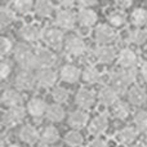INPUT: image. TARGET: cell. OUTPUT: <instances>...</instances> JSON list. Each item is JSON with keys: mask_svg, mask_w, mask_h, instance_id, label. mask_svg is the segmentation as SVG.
I'll list each match as a JSON object with an SVG mask.
<instances>
[{"mask_svg": "<svg viewBox=\"0 0 147 147\" xmlns=\"http://www.w3.org/2000/svg\"><path fill=\"white\" fill-rule=\"evenodd\" d=\"M10 71H12L10 63L8 61H3L1 66H0V76H1V79H7L10 75Z\"/></svg>", "mask_w": 147, "mask_h": 147, "instance_id": "f35d334b", "label": "cell"}, {"mask_svg": "<svg viewBox=\"0 0 147 147\" xmlns=\"http://www.w3.org/2000/svg\"><path fill=\"white\" fill-rule=\"evenodd\" d=\"M128 99L134 106H142V105H145L147 102V94L140 86H133L128 92Z\"/></svg>", "mask_w": 147, "mask_h": 147, "instance_id": "7402d4cb", "label": "cell"}, {"mask_svg": "<svg viewBox=\"0 0 147 147\" xmlns=\"http://www.w3.org/2000/svg\"><path fill=\"white\" fill-rule=\"evenodd\" d=\"M66 49L69 52V54H71L72 57H79L85 53L86 51L85 41L79 35H71L66 40Z\"/></svg>", "mask_w": 147, "mask_h": 147, "instance_id": "5b68a950", "label": "cell"}, {"mask_svg": "<svg viewBox=\"0 0 147 147\" xmlns=\"http://www.w3.org/2000/svg\"><path fill=\"white\" fill-rule=\"evenodd\" d=\"M54 10V4L49 0H39L35 3V12L40 17H48Z\"/></svg>", "mask_w": 147, "mask_h": 147, "instance_id": "4316f807", "label": "cell"}, {"mask_svg": "<svg viewBox=\"0 0 147 147\" xmlns=\"http://www.w3.org/2000/svg\"><path fill=\"white\" fill-rule=\"evenodd\" d=\"M83 79L88 84H97L101 80V72L94 66H88L83 71Z\"/></svg>", "mask_w": 147, "mask_h": 147, "instance_id": "f1b7e54d", "label": "cell"}, {"mask_svg": "<svg viewBox=\"0 0 147 147\" xmlns=\"http://www.w3.org/2000/svg\"><path fill=\"white\" fill-rule=\"evenodd\" d=\"M75 102L81 109H90L94 105V102H96V97H94V93L92 90L81 88V89H79V92L76 93Z\"/></svg>", "mask_w": 147, "mask_h": 147, "instance_id": "8fae6325", "label": "cell"}, {"mask_svg": "<svg viewBox=\"0 0 147 147\" xmlns=\"http://www.w3.org/2000/svg\"><path fill=\"white\" fill-rule=\"evenodd\" d=\"M52 97H53V99L57 103H63V102H66L67 98H69V92L65 88H62V86H57V88H54L53 92H52Z\"/></svg>", "mask_w": 147, "mask_h": 147, "instance_id": "8d00e7d4", "label": "cell"}, {"mask_svg": "<svg viewBox=\"0 0 147 147\" xmlns=\"http://www.w3.org/2000/svg\"><path fill=\"white\" fill-rule=\"evenodd\" d=\"M65 141H66L67 145H70L71 147H78L80 145H83V136L78 132V130H71L65 136Z\"/></svg>", "mask_w": 147, "mask_h": 147, "instance_id": "836d02e7", "label": "cell"}, {"mask_svg": "<svg viewBox=\"0 0 147 147\" xmlns=\"http://www.w3.org/2000/svg\"><path fill=\"white\" fill-rule=\"evenodd\" d=\"M117 98H119V94L111 88V86H105V88H101L98 93V99L102 105L105 106H114L116 105Z\"/></svg>", "mask_w": 147, "mask_h": 147, "instance_id": "e0dca14e", "label": "cell"}, {"mask_svg": "<svg viewBox=\"0 0 147 147\" xmlns=\"http://www.w3.org/2000/svg\"><path fill=\"white\" fill-rule=\"evenodd\" d=\"M110 83H111V88L116 92L117 94L125 93L128 90V86L130 85L129 79L127 78L124 70L121 71H112L111 76H110Z\"/></svg>", "mask_w": 147, "mask_h": 147, "instance_id": "3957f363", "label": "cell"}, {"mask_svg": "<svg viewBox=\"0 0 147 147\" xmlns=\"http://www.w3.org/2000/svg\"><path fill=\"white\" fill-rule=\"evenodd\" d=\"M14 59L18 62L22 70H30L35 67V53L27 44H18L14 48Z\"/></svg>", "mask_w": 147, "mask_h": 147, "instance_id": "6da1fadb", "label": "cell"}, {"mask_svg": "<svg viewBox=\"0 0 147 147\" xmlns=\"http://www.w3.org/2000/svg\"><path fill=\"white\" fill-rule=\"evenodd\" d=\"M20 36L26 41H38L40 40L44 36V31L39 27L38 25H34V23H28L25 25L23 27L20 28Z\"/></svg>", "mask_w": 147, "mask_h": 147, "instance_id": "52a82bcc", "label": "cell"}, {"mask_svg": "<svg viewBox=\"0 0 147 147\" xmlns=\"http://www.w3.org/2000/svg\"><path fill=\"white\" fill-rule=\"evenodd\" d=\"M36 81L39 85L44 86V88H49V86L56 84L57 72L53 69H41L36 74Z\"/></svg>", "mask_w": 147, "mask_h": 147, "instance_id": "7c38bea8", "label": "cell"}, {"mask_svg": "<svg viewBox=\"0 0 147 147\" xmlns=\"http://www.w3.org/2000/svg\"><path fill=\"white\" fill-rule=\"evenodd\" d=\"M107 127H109V119H107L106 115L101 114V115H98V116H96L90 121L89 130H90V133H93L94 136H99L107 129Z\"/></svg>", "mask_w": 147, "mask_h": 147, "instance_id": "44dd1931", "label": "cell"}, {"mask_svg": "<svg viewBox=\"0 0 147 147\" xmlns=\"http://www.w3.org/2000/svg\"><path fill=\"white\" fill-rule=\"evenodd\" d=\"M89 147H109L107 146V142L102 138H96L93 140L90 143H89Z\"/></svg>", "mask_w": 147, "mask_h": 147, "instance_id": "ab89813d", "label": "cell"}, {"mask_svg": "<svg viewBox=\"0 0 147 147\" xmlns=\"http://www.w3.org/2000/svg\"><path fill=\"white\" fill-rule=\"evenodd\" d=\"M12 40L7 36H1L0 38V54L1 56H7L10 51H12Z\"/></svg>", "mask_w": 147, "mask_h": 147, "instance_id": "74e56055", "label": "cell"}, {"mask_svg": "<svg viewBox=\"0 0 147 147\" xmlns=\"http://www.w3.org/2000/svg\"><path fill=\"white\" fill-rule=\"evenodd\" d=\"M109 21L111 23V26H114V27H121L127 23V16H125V13L117 10V12H114L110 14Z\"/></svg>", "mask_w": 147, "mask_h": 147, "instance_id": "e575fe53", "label": "cell"}, {"mask_svg": "<svg viewBox=\"0 0 147 147\" xmlns=\"http://www.w3.org/2000/svg\"><path fill=\"white\" fill-rule=\"evenodd\" d=\"M129 112H130V109L125 102H117L116 105H114L112 107V115H114L116 119H120V120H124L129 116Z\"/></svg>", "mask_w": 147, "mask_h": 147, "instance_id": "f546056e", "label": "cell"}, {"mask_svg": "<svg viewBox=\"0 0 147 147\" xmlns=\"http://www.w3.org/2000/svg\"><path fill=\"white\" fill-rule=\"evenodd\" d=\"M47 103L40 98H32L27 103V111L31 116L34 117H41L43 115L47 114Z\"/></svg>", "mask_w": 147, "mask_h": 147, "instance_id": "d6986e66", "label": "cell"}, {"mask_svg": "<svg viewBox=\"0 0 147 147\" xmlns=\"http://www.w3.org/2000/svg\"><path fill=\"white\" fill-rule=\"evenodd\" d=\"M26 116V110L22 106L17 107H9L5 111L4 116H3V124L7 127H13V125L18 124L21 120H23Z\"/></svg>", "mask_w": 147, "mask_h": 147, "instance_id": "277c9868", "label": "cell"}, {"mask_svg": "<svg viewBox=\"0 0 147 147\" xmlns=\"http://www.w3.org/2000/svg\"><path fill=\"white\" fill-rule=\"evenodd\" d=\"M120 5H121V7L125 9V8L130 7V5H132V3H130V1H121V3H120Z\"/></svg>", "mask_w": 147, "mask_h": 147, "instance_id": "ee69618b", "label": "cell"}, {"mask_svg": "<svg viewBox=\"0 0 147 147\" xmlns=\"http://www.w3.org/2000/svg\"><path fill=\"white\" fill-rule=\"evenodd\" d=\"M76 22V17L75 14L71 12L70 9H62L57 13L56 16V23L59 28L63 30H70L75 26Z\"/></svg>", "mask_w": 147, "mask_h": 147, "instance_id": "30bf717a", "label": "cell"}, {"mask_svg": "<svg viewBox=\"0 0 147 147\" xmlns=\"http://www.w3.org/2000/svg\"><path fill=\"white\" fill-rule=\"evenodd\" d=\"M117 137H119V141L121 143H125V145H130L133 143L138 137V129L133 127H125L123 129L119 130L117 133Z\"/></svg>", "mask_w": 147, "mask_h": 147, "instance_id": "cb8c5ba5", "label": "cell"}, {"mask_svg": "<svg viewBox=\"0 0 147 147\" xmlns=\"http://www.w3.org/2000/svg\"><path fill=\"white\" fill-rule=\"evenodd\" d=\"M18 136H20V138L23 142L30 143V145L35 143L36 141L40 138V133H39L38 130H36V128L32 127V125H23L20 129V132H18Z\"/></svg>", "mask_w": 147, "mask_h": 147, "instance_id": "ffe728a7", "label": "cell"}, {"mask_svg": "<svg viewBox=\"0 0 147 147\" xmlns=\"http://www.w3.org/2000/svg\"><path fill=\"white\" fill-rule=\"evenodd\" d=\"M45 116H47V119L52 123L62 121L65 117V110H63V107L59 106V105H52V106H49L48 110H47Z\"/></svg>", "mask_w": 147, "mask_h": 147, "instance_id": "d4e9b609", "label": "cell"}, {"mask_svg": "<svg viewBox=\"0 0 147 147\" xmlns=\"http://www.w3.org/2000/svg\"><path fill=\"white\" fill-rule=\"evenodd\" d=\"M1 101L8 107H17V106H21V103H22L23 96L18 90H16V89L8 88L3 92Z\"/></svg>", "mask_w": 147, "mask_h": 147, "instance_id": "5bb4252c", "label": "cell"}, {"mask_svg": "<svg viewBox=\"0 0 147 147\" xmlns=\"http://www.w3.org/2000/svg\"><path fill=\"white\" fill-rule=\"evenodd\" d=\"M132 22L133 25L138 26H145L147 23V9H143V8H137V9L133 10L132 13Z\"/></svg>", "mask_w": 147, "mask_h": 147, "instance_id": "4dcf8cb0", "label": "cell"}, {"mask_svg": "<svg viewBox=\"0 0 147 147\" xmlns=\"http://www.w3.org/2000/svg\"><path fill=\"white\" fill-rule=\"evenodd\" d=\"M36 83V76L32 75L30 70H22L16 76V85L22 90H31L35 88Z\"/></svg>", "mask_w": 147, "mask_h": 147, "instance_id": "8992f818", "label": "cell"}, {"mask_svg": "<svg viewBox=\"0 0 147 147\" xmlns=\"http://www.w3.org/2000/svg\"><path fill=\"white\" fill-rule=\"evenodd\" d=\"M13 8H14L17 12H20L21 14H26V13H28L32 8H35V5H34L32 1H30V0H17V1L13 3Z\"/></svg>", "mask_w": 147, "mask_h": 147, "instance_id": "d590c367", "label": "cell"}, {"mask_svg": "<svg viewBox=\"0 0 147 147\" xmlns=\"http://www.w3.org/2000/svg\"><path fill=\"white\" fill-rule=\"evenodd\" d=\"M94 38L101 45H109L115 39V31L109 25H99L94 31Z\"/></svg>", "mask_w": 147, "mask_h": 147, "instance_id": "ba28073f", "label": "cell"}, {"mask_svg": "<svg viewBox=\"0 0 147 147\" xmlns=\"http://www.w3.org/2000/svg\"><path fill=\"white\" fill-rule=\"evenodd\" d=\"M80 75H83L81 71L75 66V65L67 63L65 66H62L61 71H59V76L63 81L66 83H76L80 78Z\"/></svg>", "mask_w": 147, "mask_h": 147, "instance_id": "2e32d148", "label": "cell"}, {"mask_svg": "<svg viewBox=\"0 0 147 147\" xmlns=\"http://www.w3.org/2000/svg\"><path fill=\"white\" fill-rule=\"evenodd\" d=\"M128 40H129V43L137 44V45L145 44L147 41V30H143V28L130 30L128 34Z\"/></svg>", "mask_w": 147, "mask_h": 147, "instance_id": "83f0119b", "label": "cell"}, {"mask_svg": "<svg viewBox=\"0 0 147 147\" xmlns=\"http://www.w3.org/2000/svg\"><path fill=\"white\" fill-rule=\"evenodd\" d=\"M134 147H142V146H134Z\"/></svg>", "mask_w": 147, "mask_h": 147, "instance_id": "bcb514c9", "label": "cell"}, {"mask_svg": "<svg viewBox=\"0 0 147 147\" xmlns=\"http://www.w3.org/2000/svg\"><path fill=\"white\" fill-rule=\"evenodd\" d=\"M14 10H12L8 7H1L0 9V26L1 27H7L8 25H10L14 21Z\"/></svg>", "mask_w": 147, "mask_h": 147, "instance_id": "1f68e13d", "label": "cell"}, {"mask_svg": "<svg viewBox=\"0 0 147 147\" xmlns=\"http://www.w3.org/2000/svg\"><path fill=\"white\" fill-rule=\"evenodd\" d=\"M57 62L56 54L47 48H39L35 52V67L39 69H52Z\"/></svg>", "mask_w": 147, "mask_h": 147, "instance_id": "7a4b0ae2", "label": "cell"}, {"mask_svg": "<svg viewBox=\"0 0 147 147\" xmlns=\"http://www.w3.org/2000/svg\"><path fill=\"white\" fill-rule=\"evenodd\" d=\"M61 7L63 8V9H69V8L74 7V1H62L61 3Z\"/></svg>", "mask_w": 147, "mask_h": 147, "instance_id": "7bdbcfd3", "label": "cell"}, {"mask_svg": "<svg viewBox=\"0 0 147 147\" xmlns=\"http://www.w3.org/2000/svg\"><path fill=\"white\" fill-rule=\"evenodd\" d=\"M88 123V114L83 110H78V111L71 112V115L69 116V125L75 129H80L84 128Z\"/></svg>", "mask_w": 147, "mask_h": 147, "instance_id": "603a6c76", "label": "cell"}, {"mask_svg": "<svg viewBox=\"0 0 147 147\" xmlns=\"http://www.w3.org/2000/svg\"><path fill=\"white\" fill-rule=\"evenodd\" d=\"M146 147H147V143H146Z\"/></svg>", "mask_w": 147, "mask_h": 147, "instance_id": "7dc6e473", "label": "cell"}, {"mask_svg": "<svg viewBox=\"0 0 147 147\" xmlns=\"http://www.w3.org/2000/svg\"><path fill=\"white\" fill-rule=\"evenodd\" d=\"M119 65L123 69H134L137 65V54L129 48H125L119 54Z\"/></svg>", "mask_w": 147, "mask_h": 147, "instance_id": "ac0fdd59", "label": "cell"}, {"mask_svg": "<svg viewBox=\"0 0 147 147\" xmlns=\"http://www.w3.org/2000/svg\"><path fill=\"white\" fill-rule=\"evenodd\" d=\"M141 75H142L143 80L147 81V61H145L141 66Z\"/></svg>", "mask_w": 147, "mask_h": 147, "instance_id": "b9f144b4", "label": "cell"}, {"mask_svg": "<svg viewBox=\"0 0 147 147\" xmlns=\"http://www.w3.org/2000/svg\"><path fill=\"white\" fill-rule=\"evenodd\" d=\"M133 123L138 130H147V111L140 110L136 112L134 117H133Z\"/></svg>", "mask_w": 147, "mask_h": 147, "instance_id": "d6a6232c", "label": "cell"}, {"mask_svg": "<svg viewBox=\"0 0 147 147\" xmlns=\"http://www.w3.org/2000/svg\"><path fill=\"white\" fill-rule=\"evenodd\" d=\"M98 20V16L90 8H80L78 13V21L80 22L81 27H90Z\"/></svg>", "mask_w": 147, "mask_h": 147, "instance_id": "9a60e30c", "label": "cell"}, {"mask_svg": "<svg viewBox=\"0 0 147 147\" xmlns=\"http://www.w3.org/2000/svg\"><path fill=\"white\" fill-rule=\"evenodd\" d=\"M96 4H97V1H94V0H90V1H85V0H83V1L79 3V5H80L81 8H90V9H92V7L96 5Z\"/></svg>", "mask_w": 147, "mask_h": 147, "instance_id": "60d3db41", "label": "cell"}, {"mask_svg": "<svg viewBox=\"0 0 147 147\" xmlns=\"http://www.w3.org/2000/svg\"><path fill=\"white\" fill-rule=\"evenodd\" d=\"M58 137L59 136H58V130H57V128L52 127V125L45 127L43 129V132L40 133V138L45 145H52V143L57 142Z\"/></svg>", "mask_w": 147, "mask_h": 147, "instance_id": "484cf974", "label": "cell"}, {"mask_svg": "<svg viewBox=\"0 0 147 147\" xmlns=\"http://www.w3.org/2000/svg\"><path fill=\"white\" fill-rule=\"evenodd\" d=\"M94 56L102 63H110L116 57V49L111 45H99L94 51Z\"/></svg>", "mask_w": 147, "mask_h": 147, "instance_id": "4fadbf2b", "label": "cell"}, {"mask_svg": "<svg viewBox=\"0 0 147 147\" xmlns=\"http://www.w3.org/2000/svg\"><path fill=\"white\" fill-rule=\"evenodd\" d=\"M8 147H21V146L20 145H9Z\"/></svg>", "mask_w": 147, "mask_h": 147, "instance_id": "f6af8a7d", "label": "cell"}, {"mask_svg": "<svg viewBox=\"0 0 147 147\" xmlns=\"http://www.w3.org/2000/svg\"><path fill=\"white\" fill-rule=\"evenodd\" d=\"M43 39L47 41V44H48L49 47H52V48H59V47L63 44L65 35L59 28L49 27L44 31Z\"/></svg>", "mask_w": 147, "mask_h": 147, "instance_id": "9c48e42d", "label": "cell"}]
</instances>
